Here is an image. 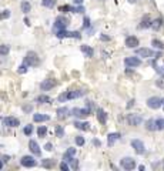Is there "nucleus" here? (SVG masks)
Returning <instances> with one entry per match:
<instances>
[{"mask_svg":"<svg viewBox=\"0 0 164 171\" xmlns=\"http://www.w3.org/2000/svg\"><path fill=\"white\" fill-rule=\"evenodd\" d=\"M156 127H157V130H164V119H157Z\"/></svg>","mask_w":164,"mask_h":171,"instance_id":"obj_37","label":"nucleus"},{"mask_svg":"<svg viewBox=\"0 0 164 171\" xmlns=\"http://www.w3.org/2000/svg\"><path fill=\"white\" fill-rule=\"evenodd\" d=\"M151 46H153L154 48H157V50H164V43L160 41L158 39H153V40H151Z\"/></svg>","mask_w":164,"mask_h":171,"instance_id":"obj_30","label":"nucleus"},{"mask_svg":"<svg viewBox=\"0 0 164 171\" xmlns=\"http://www.w3.org/2000/svg\"><path fill=\"white\" fill-rule=\"evenodd\" d=\"M131 147L134 148V151L137 152V154H144L145 152V147H144V143L141 141V140H138V138H134V140H131Z\"/></svg>","mask_w":164,"mask_h":171,"instance_id":"obj_12","label":"nucleus"},{"mask_svg":"<svg viewBox=\"0 0 164 171\" xmlns=\"http://www.w3.org/2000/svg\"><path fill=\"white\" fill-rule=\"evenodd\" d=\"M59 167L61 168V170H66V171H69V170H70V165H67L66 163H60V165H59Z\"/></svg>","mask_w":164,"mask_h":171,"instance_id":"obj_44","label":"nucleus"},{"mask_svg":"<svg viewBox=\"0 0 164 171\" xmlns=\"http://www.w3.org/2000/svg\"><path fill=\"white\" fill-rule=\"evenodd\" d=\"M23 63H26L29 67H34V66H39L40 64V57L36 52H27L26 56H24V60H23Z\"/></svg>","mask_w":164,"mask_h":171,"instance_id":"obj_2","label":"nucleus"},{"mask_svg":"<svg viewBox=\"0 0 164 171\" xmlns=\"http://www.w3.org/2000/svg\"><path fill=\"white\" fill-rule=\"evenodd\" d=\"M3 124L6 127H10V128H16V127L20 126V120L17 119V117L10 115V117H4V119H3Z\"/></svg>","mask_w":164,"mask_h":171,"instance_id":"obj_14","label":"nucleus"},{"mask_svg":"<svg viewBox=\"0 0 164 171\" xmlns=\"http://www.w3.org/2000/svg\"><path fill=\"white\" fill-rule=\"evenodd\" d=\"M9 53H10V46L0 44V57H6Z\"/></svg>","mask_w":164,"mask_h":171,"instance_id":"obj_28","label":"nucleus"},{"mask_svg":"<svg viewBox=\"0 0 164 171\" xmlns=\"http://www.w3.org/2000/svg\"><path fill=\"white\" fill-rule=\"evenodd\" d=\"M80 50H82V53H84V56L86 57H93L94 56V50L87 44H82L80 46Z\"/></svg>","mask_w":164,"mask_h":171,"instance_id":"obj_22","label":"nucleus"},{"mask_svg":"<svg viewBox=\"0 0 164 171\" xmlns=\"http://www.w3.org/2000/svg\"><path fill=\"white\" fill-rule=\"evenodd\" d=\"M100 39H101L103 41H108V40H110V37H108V36H104V34H101Z\"/></svg>","mask_w":164,"mask_h":171,"instance_id":"obj_47","label":"nucleus"},{"mask_svg":"<svg viewBox=\"0 0 164 171\" xmlns=\"http://www.w3.org/2000/svg\"><path fill=\"white\" fill-rule=\"evenodd\" d=\"M76 156V148H73V147H70V148H67V151L64 152L63 156V160L64 161H69V163H71V161L74 160L73 157Z\"/></svg>","mask_w":164,"mask_h":171,"instance_id":"obj_20","label":"nucleus"},{"mask_svg":"<svg viewBox=\"0 0 164 171\" xmlns=\"http://www.w3.org/2000/svg\"><path fill=\"white\" fill-rule=\"evenodd\" d=\"M156 86H157V87H160V89H163V90H164V80H163V78L157 80V81H156Z\"/></svg>","mask_w":164,"mask_h":171,"instance_id":"obj_41","label":"nucleus"},{"mask_svg":"<svg viewBox=\"0 0 164 171\" xmlns=\"http://www.w3.org/2000/svg\"><path fill=\"white\" fill-rule=\"evenodd\" d=\"M161 26H163V19H161V17H158V19L151 22V29L153 30H160Z\"/></svg>","mask_w":164,"mask_h":171,"instance_id":"obj_31","label":"nucleus"},{"mask_svg":"<svg viewBox=\"0 0 164 171\" xmlns=\"http://www.w3.org/2000/svg\"><path fill=\"white\" fill-rule=\"evenodd\" d=\"M145 128L149 131H156L157 130V127H156V120L154 119H150L145 121Z\"/></svg>","mask_w":164,"mask_h":171,"instance_id":"obj_26","label":"nucleus"},{"mask_svg":"<svg viewBox=\"0 0 164 171\" xmlns=\"http://www.w3.org/2000/svg\"><path fill=\"white\" fill-rule=\"evenodd\" d=\"M53 164H54V163H53V161H52V160H50V161H43V167L52 168V167H53Z\"/></svg>","mask_w":164,"mask_h":171,"instance_id":"obj_42","label":"nucleus"},{"mask_svg":"<svg viewBox=\"0 0 164 171\" xmlns=\"http://www.w3.org/2000/svg\"><path fill=\"white\" fill-rule=\"evenodd\" d=\"M83 2H84V0H73V3L77 4V6H78V4H83Z\"/></svg>","mask_w":164,"mask_h":171,"instance_id":"obj_49","label":"nucleus"},{"mask_svg":"<svg viewBox=\"0 0 164 171\" xmlns=\"http://www.w3.org/2000/svg\"><path fill=\"white\" fill-rule=\"evenodd\" d=\"M151 22H153V20H150L149 16H145V17H143V20L138 27H140V29H149V27H151Z\"/></svg>","mask_w":164,"mask_h":171,"instance_id":"obj_25","label":"nucleus"},{"mask_svg":"<svg viewBox=\"0 0 164 171\" xmlns=\"http://www.w3.org/2000/svg\"><path fill=\"white\" fill-rule=\"evenodd\" d=\"M120 138H121V134H120V133H110L107 136V144H108V147H113V145H114V143L119 141Z\"/></svg>","mask_w":164,"mask_h":171,"instance_id":"obj_17","label":"nucleus"},{"mask_svg":"<svg viewBox=\"0 0 164 171\" xmlns=\"http://www.w3.org/2000/svg\"><path fill=\"white\" fill-rule=\"evenodd\" d=\"M56 136L59 138H61V137H64V128L61 126H57L56 127Z\"/></svg>","mask_w":164,"mask_h":171,"instance_id":"obj_36","label":"nucleus"},{"mask_svg":"<svg viewBox=\"0 0 164 171\" xmlns=\"http://www.w3.org/2000/svg\"><path fill=\"white\" fill-rule=\"evenodd\" d=\"M127 124L128 126H133V127H137V126H140V124H143V117L140 114H136V113H131V114H128L127 115Z\"/></svg>","mask_w":164,"mask_h":171,"instance_id":"obj_8","label":"nucleus"},{"mask_svg":"<svg viewBox=\"0 0 164 171\" xmlns=\"http://www.w3.org/2000/svg\"><path fill=\"white\" fill-rule=\"evenodd\" d=\"M2 168H3V161L0 160V170H2Z\"/></svg>","mask_w":164,"mask_h":171,"instance_id":"obj_51","label":"nucleus"},{"mask_svg":"<svg viewBox=\"0 0 164 171\" xmlns=\"http://www.w3.org/2000/svg\"><path fill=\"white\" fill-rule=\"evenodd\" d=\"M128 2H130V3H136V2H137V0H128Z\"/></svg>","mask_w":164,"mask_h":171,"instance_id":"obj_52","label":"nucleus"},{"mask_svg":"<svg viewBox=\"0 0 164 171\" xmlns=\"http://www.w3.org/2000/svg\"><path fill=\"white\" fill-rule=\"evenodd\" d=\"M96 113H97L96 115H97V120H99V123L104 126V124L107 123V113H106L103 108H97Z\"/></svg>","mask_w":164,"mask_h":171,"instance_id":"obj_19","label":"nucleus"},{"mask_svg":"<svg viewBox=\"0 0 164 171\" xmlns=\"http://www.w3.org/2000/svg\"><path fill=\"white\" fill-rule=\"evenodd\" d=\"M56 3H57V0H41V6L47 9H53L56 6Z\"/></svg>","mask_w":164,"mask_h":171,"instance_id":"obj_29","label":"nucleus"},{"mask_svg":"<svg viewBox=\"0 0 164 171\" xmlns=\"http://www.w3.org/2000/svg\"><path fill=\"white\" fill-rule=\"evenodd\" d=\"M134 103H136L134 98H133V100H130V101H128V104H127V108H131L133 106H134Z\"/></svg>","mask_w":164,"mask_h":171,"instance_id":"obj_46","label":"nucleus"},{"mask_svg":"<svg viewBox=\"0 0 164 171\" xmlns=\"http://www.w3.org/2000/svg\"><path fill=\"white\" fill-rule=\"evenodd\" d=\"M23 110H24L26 113H30V111H32V106H27V107H23Z\"/></svg>","mask_w":164,"mask_h":171,"instance_id":"obj_48","label":"nucleus"},{"mask_svg":"<svg viewBox=\"0 0 164 171\" xmlns=\"http://www.w3.org/2000/svg\"><path fill=\"white\" fill-rule=\"evenodd\" d=\"M124 66L127 69H136V67L141 66V59L138 56H130L124 59Z\"/></svg>","mask_w":164,"mask_h":171,"instance_id":"obj_6","label":"nucleus"},{"mask_svg":"<svg viewBox=\"0 0 164 171\" xmlns=\"http://www.w3.org/2000/svg\"><path fill=\"white\" fill-rule=\"evenodd\" d=\"M29 150H30V152H32L33 156H36V157L41 156V148H40V145L37 144L36 140H30V141H29Z\"/></svg>","mask_w":164,"mask_h":171,"instance_id":"obj_16","label":"nucleus"},{"mask_svg":"<svg viewBox=\"0 0 164 171\" xmlns=\"http://www.w3.org/2000/svg\"><path fill=\"white\" fill-rule=\"evenodd\" d=\"M34 101L39 103V104H50V103H52V98H50L47 94H40V96H37L34 98Z\"/></svg>","mask_w":164,"mask_h":171,"instance_id":"obj_21","label":"nucleus"},{"mask_svg":"<svg viewBox=\"0 0 164 171\" xmlns=\"http://www.w3.org/2000/svg\"><path fill=\"white\" fill-rule=\"evenodd\" d=\"M120 165L121 168L126 171H131L136 168V160L134 158H131V157H123L121 160H120Z\"/></svg>","mask_w":164,"mask_h":171,"instance_id":"obj_7","label":"nucleus"},{"mask_svg":"<svg viewBox=\"0 0 164 171\" xmlns=\"http://www.w3.org/2000/svg\"><path fill=\"white\" fill-rule=\"evenodd\" d=\"M161 103H163V107H164V98H161Z\"/></svg>","mask_w":164,"mask_h":171,"instance_id":"obj_53","label":"nucleus"},{"mask_svg":"<svg viewBox=\"0 0 164 171\" xmlns=\"http://www.w3.org/2000/svg\"><path fill=\"white\" fill-rule=\"evenodd\" d=\"M56 86H57V81L54 78H46V80H43L40 83V90L41 91H48V90L54 89Z\"/></svg>","mask_w":164,"mask_h":171,"instance_id":"obj_11","label":"nucleus"},{"mask_svg":"<svg viewBox=\"0 0 164 171\" xmlns=\"http://www.w3.org/2000/svg\"><path fill=\"white\" fill-rule=\"evenodd\" d=\"M86 90H69V91H64V93H61L59 97H57V101H60V103H64V101L67 100H76V98H80V97L86 96Z\"/></svg>","mask_w":164,"mask_h":171,"instance_id":"obj_1","label":"nucleus"},{"mask_svg":"<svg viewBox=\"0 0 164 171\" xmlns=\"http://www.w3.org/2000/svg\"><path fill=\"white\" fill-rule=\"evenodd\" d=\"M20 9H22V11L24 15H29L30 10H32V4H30L27 0H23L22 4H20Z\"/></svg>","mask_w":164,"mask_h":171,"instance_id":"obj_24","label":"nucleus"},{"mask_svg":"<svg viewBox=\"0 0 164 171\" xmlns=\"http://www.w3.org/2000/svg\"><path fill=\"white\" fill-rule=\"evenodd\" d=\"M74 127L77 130L87 131L90 130V123H87V121H74Z\"/></svg>","mask_w":164,"mask_h":171,"instance_id":"obj_23","label":"nucleus"},{"mask_svg":"<svg viewBox=\"0 0 164 171\" xmlns=\"http://www.w3.org/2000/svg\"><path fill=\"white\" fill-rule=\"evenodd\" d=\"M90 113H91V110H90L89 107H83V108L74 107V108H71L70 111H69V114L74 115V117H77V119H84V117H87Z\"/></svg>","mask_w":164,"mask_h":171,"instance_id":"obj_5","label":"nucleus"},{"mask_svg":"<svg viewBox=\"0 0 164 171\" xmlns=\"http://www.w3.org/2000/svg\"><path fill=\"white\" fill-rule=\"evenodd\" d=\"M136 56L141 57V59H150V57L154 56V52L151 48L141 47V48H137V50H136Z\"/></svg>","mask_w":164,"mask_h":171,"instance_id":"obj_13","label":"nucleus"},{"mask_svg":"<svg viewBox=\"0 0 164 171\" xmlns=\"http://www.w3.org/2000/svg\"><path fill=\"white\" fill-rule=\"evenodd\" d=\"M145 104H147V107L151 108V110H158L160 107H163V103H161V98L160 97H150V98H147V101H145Z\"/></svg>","mask_w":164,"mask_h":171,"instance_id":"obj_10","label":"nucleus"},{"mask_svg":"<svg viewBox=\"0 0 164 171\" xmlns=\"http://www.w3.org/2000/svg\"><path fill=\"white\" fill-rule=\"evenodd\" d=\"M50 120V115L48 114H43V113H36L33 114V121L34 123H44Z\"/></svg>","mask_w":164,"mask_h":171,"instance_id":"obj_18","label":"nucleus"},{"mask_svg":"<svg viewBox=\"0 0 164 171\" xmlns=\"http://www.w3.org/2000/svg\"><path fill=\"white\" fill-rule=\"evenodd\" d=\"M138 170H140V171H144L145 167H144V165H138Z\"/></svg>","mask_w":164,"mask_h":171,"instance_id":"obj_50","label":"nucleus"},{"mask_svg":"<svg viewBox=\"0 0 164 171\" xmlns=\"http://www.w3.org/2000/svg\"><path fill=\"white\" fill-rule=\"evenodd\" d=\"M69 23L70 22H69L67 17L57 16L56 19H54V23H53V29H54V31H56V30H64V29H67Z\"/></svg>","mask_w":164,"mask_h":171,"instance_id":"obj_4","label":"nucleus"},{"mask_svg":"<svg viewBox=\"0 0 164 171\" xmlns=\"http://www.w3.org/2000/svg\"><path fill=\"white\" fill-rule=\"evenodd\" d=\"M69 111H70V110H69L67 107H59L57 108V117H59V119H63V117H66V115L69 114Z\"/></svg>","mask_w":164,"mask_h":171,"instance_id":"obj_27","label":"nucleus"},{"mask_svg":"<svg viewBox=\"0 0 164 171\" xmlns=\"http://www.w3.org/2000/svg\"><path fill=\"white\" fill-rule=\"evenodd\" d=\"M74 141H76V145H78V147H83V145L86 144V140H84L83 136H76Z\"/></svg>","mask_w":164,"mask_h":171,"instance_id":"obj_33","label":"nucleus"},{"mask_svg":"<svg viewBox=\"0 0 164 171\" xmlns=\"http://www.w3.org/2000/svg\"><path fill=\"white\" fill-rule=\"evenodd\" d=\"M23 133L26 134V136H32V134H33V126H32V124H27V126H24V128H23Z\"/></svg>","mask_w":164,"mask_h":171,"instance_id":"obj_35","label":"nucleus"},{"mask_svg":"<svg viewBox=\"0 0 164 171\" xmlns=\"http://www.w3.org/2000/svg\"><path fill=\"white\" fill-rule=\"evenodd\" d=\"M44 150H46V151H53V144H52V143H46Z\"/></svg>","mask_w":164,"mask_h":171,"instance_id":"obj_43","label":"nucleus"},{"mask_svg":"<svg viewBox=\"0 0 164 171\" xmlns=\"http://www.w3.org/2000/svg\"><path fill=\"white\" fill-rule=\"evenodd\" d=\"M10 17V11L9 10H0V20H3V19H9Z\"/></svg>","mask_w":164,"mask_h":171,"instance_id":"obj_38","label":"nucleus"},{"mask_svg":"<svg viewBox=\"0 0 164 171\" xmlns=\"http://www.w3.org/2000/svg\"><path fill=\"white\" fill-rule=\"evenodd\" d=\"M27 70H29V66L26 63H22L19 66V69H17V73L19 74H24V73H27Z\"/></svg>","mask_w":164,"mask_h":171,"instance_id":"obj_34","label":"nucleus"},{"mask_svg":"<svg viewBox=\"0 0 164 171\" xmlns=\"http://www.w3.org/2000/svg\"><path fill=\"white\" fill-rule=\"evenodd\" d=\"M83 27H84V29H87V27H90V19L89 17H84V20H83Z\"/></svg>","mask_w":164,"mask_h":171,"instance_id":"obj_39","label":"nucleus"},{"mask_svg":"<svg viewBox=\"0 0 164 171\" xmlns=\"http://www.w3.org/2000/svg\"><path fill=\"white\" fill-rule=\"evenodd\" d=\"M93 144L96 145V147H100V145H101V143H100V140H97V138H94V140H93Z\"/></svg>","mask_w":164,"mask_h":171,"instance_id":"obj_45","label":"nucleus"},{"mask_svg":"<svg viewBox=\"0 0 164 171\" xmlns=\"http://www.w3.org/2000/svg\"><path fill=\"white\" fill-rule=\"evenodd\" d=\"M73 13H84V7H83L82 4H78V7H74Z\"/></svg>","mask_w":164,"mask_h":171,"instance_id":"obj_40","label":"nucleus"},{"mask_svg":"<svg viewBox=\"0 0 164 171\" xmlns=\"http://www.w3.org/2000/svg\"><path fill=\"white\" fill-rule=\"evenodd\" d=\"M46 134H47V126H40L37 128V136L40 138H43V137H46Z\"/></svg>","mask_w":164,"mask_h":171,"instance_id":"obj_32","label":"nucleus"},{"mask_svg":"<svg viewBox=\"0 0 164 171\" xmlns=\"http://www.w3.org/2000/svg\"><path fill=\"white\" fill-rule=\"evenodd\" d=\"M56 37L57 39H67V37H71V39H82V33L80 31H67V30H56Z\"/></svg>","mask_w":164,"mask_h":171,"instance_id":"obj_3","label":"nucleus"},{"mask_svg":"<svg viewBox=\"0 0 164 171\" xmlns=\"http://www.w3.org/2000/svg\"><path fill=\"white\" fill-rule=\"evenodd\" d=\"M20 164H22L24 168H33L37 165V161L33 156H23L20 158Z\"/></svg>","mask_w":164,"mask_h":171,"instance_id":"obj_9","label":"nucleus"},{"mask_svg":"<svg viewBox=\"0 0 164 171\" xmlns=\"http://www.w3.org/2000/svg\"><path fill=\"white\" fill-rule=\"evenodd\" d=\"M124 44L127 48H137V46H140V40L136 36H127L124 40Z\"/></svg>","mask_w":164,"mask_h":171,"instance_id":"obj_15","label":"nucleus"}]
</instances>
